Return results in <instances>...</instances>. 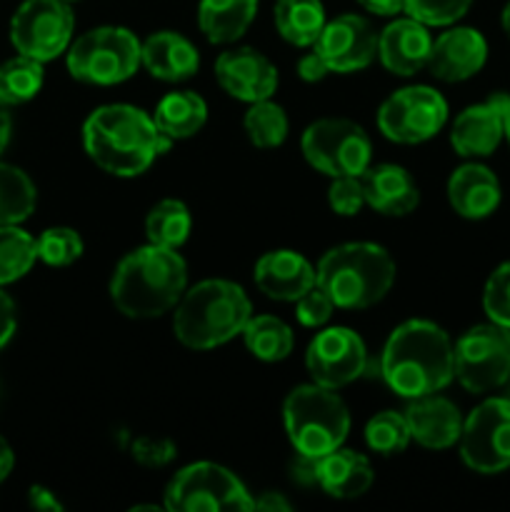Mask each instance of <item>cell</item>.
Wrapping results in <instances>:
<instances>
[{
	"instance_id": "obj_1",
	"label": "cell",
	"mask_w": 510,
	"mask_h": 512,
	"mask_svg": "<svg viewBox=\"0 0 510 512\" xmlns=\"http://www.w3.org/2000/svg\"><path fill=\"white\" fill-rule=\"evenodd\" d=\"M173 140L155 125L153 115L128 103L100 105L83 123V148L88 158L115 178H138Z\"/></svg>"
},
{
	"instance_id": "obj_2",
	"label": "cell",
	"mask_w": 510,
	"mask_h": 512,
	"mask_svg": "<svg viewBox=\"0 0 510 512\" xmlns=\"http://www.w3.org/2000/svg\"><path fill=\"white\" fill-rule=\"evenodd\" d=\"M378 375L400 398L440 393L455 380L453 340L433 320H405L380 353Z\"/></svg>"
},
{
	"instance_id": "obj_3",
	"label": "cell",
	"mask_w": 510,
	"mask_h": 512,
	"mask_svg": "<svg viewBox=\"0 0 510 512\" xmlns=\"http://www.w3.org/2000/svg\"><path fill=\"white\" fill-rule=\"evenodd\" d=\"M188 290L183 255L163 245H143L125 255L110 278V300L130 320L170 313Z\"/></svg>"
},
{
	"instance_id": "obj_4",
	"label": "cell",
	"mask_w": 510,
	"mask_h": 512,
	"mask_svg": "<svg viewBox=\"0 0 510 512\" xmlns=\"http://www.w3.org/2000/svg\"><path fill=\"white\" fill-rule=\"evenodd\" d=\"M253 305L233 280L208 278L183 293L175 305L173 333L185 348L213 350L243 335Z\"/></svg>"
},
{
	"instance_id": "obj_5",
	"label": "cell",
	"mask_w": 510,
	"mask_h": 512,
	"mask_svg": "<svg viewBox=\"0 0 510 512\" xmlns=\"http://www.w3.org/2000/svg\"><path fill=\"white\" fill-rule=\"evenodd\" d=\"M398 275L393 255L378 243H343L330 248L315 268L318 288L328 293L335 308L365 310L390 293Z\"/></svg>"
},
{
	"instance_id": "obj_6",
	"label": "cell",
	"mask_w": 510,
	"mask_h": 512,
	"mask_svg": "<svg viewBox=\"0 0 510 512\" xmlns=\"http://www.w3.org/2000/svg\"><path fill=\"white\" fill-rule=\"evenodd\" d=\"M283 425L295 453L323 458L343 448L350 433V413L338 390L305 383L290 390L285 398Z\"/></svg>"
},
{
	"instance_id": "obj_7",
	"label": "cell",
	"mask_w": 510,
	"mask_h": 512,
	"mask_svg": "<svg viewBox=\"0 0 510 512\" xmlns=\"http://www.w3.org/2000/svg\"><path fill=\"white\" fill-rule=\"evenodd\" d=\"M140 40L120 25H100L80 35L65 50L68 73L80 83L118 85L140 68Z\"/></svg>"
},
{
	"instance_id": "obj_8",
	"label": "cell",
	"mask_w": 510,
	"mask_h": 512,
	"mask_svg": "<svg viewBox=\"0 0 510 512\" xmlns=\"http://www.w3.org/2000/svg\"><path fill=\"white\" fill-rule=\"evenodd\" d=\"M255 498L233 470L218 463H193L175 473L165 488L163 508L170 512L253 510Z\"/></svg>"
},
{
	"instance_id": "obj_9",
	"label": "cell",
	"mask_w": 510,
	"mask_h": 512,
	"mask_svg": "<svg viewBox=\"0 0 510 512\" xmlns=\"http://www.w3.org/2000/svg\"><path fill=\"white\" fill-rule=\"evenodd\" d=\"M305 160L328 178L360 175L370 168L373 143L363 125L348 118H320L305 128L300 138Z\"/></svg>"
},
{
	"instance_id": "obj_10",
	"label": "cell",
	"mask_w": 510,
	"mask_h": 512,
	"mask_svg": "<svg viewBox=\"0 0 510 512\" xmlns=\"http://www.w3.org/2000/svg\"><path fill=\"white\" fill-rule=\"evenodd\" d=\"M455 378L473 395L503 388L510 378V330L495 323L465 330L455 343Z\"/></svg>"
},
{
	"instance_id": "obj_11",
	"label": "cell",
	"mask_w": 510,
	"mask_h": 512,
	"mask_svg": "<svg viewBox=\"0 0 510 512\" xmlns=\"http://www.w3.org/2000/svg\"><path fill=\"white\" fill-rule=\"evenodd\" d=\"M448 123V103L430 85H408L383 100L378 128L388 140L418 145L435 138Z\"/></svg>"
},
{
	"instance_id": "obj_12",
	"label": "cell",
	"mask_w": 510,
	"mask_h": 512,
	"mask_svg": "<svg viewBox=\"0 0 510 512\" xmlns=\"http://www.w3.org/2000/svg\"><path fill=\"white\" fill-rule=\"evenodd\" d=\"M75 15L65 0H25L10 20V40L20 55L48 63L73 43Z\"/></svg>"
},
{
	"instance_id": "obj_13",
	"label": "cell",
	"mask_w": 510,
	"mask_h": 512,
	"mask_svg": "<svg viewBox=\"0 0 510 512\" xmlns=\"http://www.w3.org/2000/svg\"><path fill=\"white\" fill-rule=\"evenodd\" d=\"M460 458L473 473L498 475L510 468V398H488L463 420Z\"/></svg>"
},
{
	"instance_id": "obj_14",
	"label": "cell",
	"mask_w": 510,
	"mask_h": 512,
	"mask_svg": "<svg viewBox=\"0 0 510 512\" xmlns=\"http://www.w3.org/2000/svg\"><path fill=\"white\" fill-rule=\"evenodd\" d=\"M368 360L370 355L363 338L355 330L335 325V328L320 330L310 340L308 353H305V368H308L313 383L340 390L363 378L368 370Z\"/></svg>"
},
{
	"instance_id": "obj_15",
	"label": "cell",
	"mask_w": 510,
	"mask_h": 512,
	"mask_svg": "<svg viewBox=\"0 0 510 512\" xmlns=\"http://www.w3.org/2000/svg\"><path fill=\"white\" fill-rule=\"evenodd\" d=\"M313 50L323 55L330 73H358L378 58V33L368 18L345 13L325 23Z\"/></svg>"
},
{
	"instance_id": "obj_16",
	"label": "cell",
	"mask_w": 510,
	"mask_h": 512,
	"mask_svg": "<svg viewBox=\"0 0 510 512\" xmlns=\"http://www.w3.org/2000/svg\"><path fill=\"white\" fill-rule=\"evenodd\" d=\"M215 78L230 98L243 103L273 98L280 83L278 68L255 48H233L220 53L215 60Z\"/></svg>"
},
{
	"instance_id": "obj_17",
	"label": "cell",
	"mask_w": 510,
	"mask_h": 512,
	"mask_svg": "<svg viewBox=\"0 0 510 512\" xmlns=\"http://www.w3.org/2000/svg\"><path fill=\"white\" fill-rule=\"evenodd\" d=\"M505 93H493L485 103L470 105L450 128V145L463 158H488L505 138Z\"/></svg>"
},
{
	"instance_id": "obj_18",
	"label": "cell",
	"mask_w": 510,
	"mask_h": 512,
	"mask_svg": "<svg viewBox=\"0 0 510 512\" xmlns=\"http://www.w3.org/2000/svg\"><path fill=\"white\" fill-rule=\"evenodd\" d=\"M488 43L475 28H448L433 40L428 70L443 83H463L483 70Z\"/></svg>"
},
{
	"instance_id": "obj_19",
	"label": "cell",
	"mask_w": 510,
	"mask_h": 512,
	"mask_svg": "<svg viewBox=\"0 0 510 512\" xmlns=\"http://www.w3.org/2000/svg\"><path fill=\"white\" fill-rule=\"evenodd\" d=\"M433 35L415 18H395L378 33V58L388 73L410 78L428 68Z\"/></svg>"
},
{
	"instance_id": "obj_20",
	"label": "cell",
	"mask_w": 510,
	"mask_h": 512,
	"mask_svg": "<svg viewBox=\"0 0 510 512\" xmlns=\"http://www.w3.org/2000/svg\"><path fill=\"white\" fill-rule=\"evenodd\" d=\"M255 288L270 300L278 303H295L300 295L318 285L315 268L305 255L295 250H270L255 263L253 270Z\"/></svg>"
},
{
	"instance_id": "obj_21",
	"label": "cell",
	"mask_w": 510,
	"mask_h": 512,
	"mask_svg": "<svg viewBox=\"0 0 510 512\" xmlns=\"http://www.w3.org/2000/svg\"><path fill=\"white\" fill-rule=\"evenodd\" d=\"M410 438L428 450H448L453 448L463 433V415L458 405L448 398H440L438 393L423 395V398L410 400L405 408Z\"/></svg>"
},
{
	"instance_id": "obj_22",
	"label": "cell",
	"mask_w": 510,
	"mask_h": 512,
	"mask_svg": "<svg viewBox=\"0 0 510 512\" xmlns=\"http://www.w3.org/2000/svg\"><path fill=\"white\" fill-rule=\"evenodd\" d=\"M365 205L388 218H403L420 205V190L413 175L395 163L370 165L363 175Z\"/></svg>"
},
{
	"instance_id": "obj_23",
	"label": "cell",
	"mask_w": 510,
	"mask_h": 512,
	"mask_svg": "<svg viewBox=\"0 0 510 512\" xmlns=\"http://www.w3.org/2000/svg\"><path fill=\"white\" fill-rule=\"evenodd\" d=\"M500 183L490 168L480 163H465L453 170L448 180V203L460 218L483 220L498 210Z\"/></svg>"
},
{
	"instance_id": "obj_24",
	"label": "cell",
	"mask_w": 510,
	"mask_h": 512,
	"mask_svg": "<svg viewBox=\"0 0 510 512\" xmlns=\"http://www.w3.org/2000/svg\"><path fill=\"white\" fill-rule=\"evenodd\" d=\"M140 65L153 78L165 83H180L198 73L200 53L185 35L175 30H160L140 45Z\"/></svg>"
},
{
	"instance_id": "obj_25",
	"label": "cell",
	"mask_w": 510,
	"mask_h": 512,
	"mask_svg": "<svg viewBox=\"0 0 510 512\" xmlns=\"http://www.w3.org/2000/svg\"><path fill=\"white\" fill-rule=\"evenodd\" d=\"M370 460L355 450L338 448L318 458V488L335 500H355L373 485Z\"/></svg>"
},
{
	"instance_id": "obj_26",
	"label": "cell",
	"mask_w": 510,
	"mask_h": 512,
	"mask_svg": "<svg viewBox=\"0 0 510 512\" xmlns=\"http://www.w3.org/2000/svg\"><path fill=\"white\" fill-rule=\"evenodd\" d=\"M258 15V0H200L198 25L208 43L228 45L243 38Z\"/></svg>"
},
{
	"instance_id": "obj_27",
	"label": "cell",
	"mask_w": 510,
	"mask_h": 512,
	"mask_svg": "<svg viewBox=\"0 0 510 512\" xmlns=\"http://www.w3.org/2000/svg\"><path fill=\"white\" fill-rule=\"evenodd\" d=\"M153 120L170 140H188L208 123V103L193 90H175L155 105Z\"/></svg>"
},
{
	"instance_id": "obj_28",
	"label": "cell",
	"mask_w": 510,
	"mask_h": 512,
	"mask_svg": "<svg viewBox=\"0 0 510 512\" xmlns=\"http://www.w3.org/2000/svg\"><path fill=\"white\" fill-rule=\"evenodd\" d=\"M273 18L280 38L295 48H313L325 28V10L320 0H278Z\"/></svg>"
},
{
	"instance_id": "obj_29",
	"label": "cell",
	"mask_w": 510,
	"mask_h": 512,
	"mask_svg": "<svg viewBox=\"0 0 510 512\" xmlns=\"http://www.w3.org/2000/svg\"><path fill=\"white\" fill-rule=\"evenodd\" d=\"M245 348L263 363H280L293 353V330L275 315H250L243 328Z\"/></svg>"
},
{
	"instance_id": "obj_30",
	"label": "cell",
	"mask_w": 510,
	"mask_h": 512,
	"mask_svg": "<svg viewBox=\"0 0 510 512\" xmlns=\"http://www.w3.org/2000/svg\"><path fill=\"white\" fill-rule=\"evenodd\" d=\"M190 230H193V215L183 200H160L145 218V238L148 243L163 245V248L178 250L190 238Z\"/></svg>"
},
{
	"instance_id": "obj_31",
	"label": "cell",
	"mask_w": 510,
	"mask_h": 512,
	"mask_svg": "<svg viewBox=\"0 0 510 512\" xmlns=\"http://www.w3.org/2000/svg\"><path fill=\"white\" fill-rule=\"evenodd\" d=\"M38 190L30 175L15 165L0 163V225H18L35 213Z\"/></svg>"
},
{
	"instance_id": "obj_32",
	"label": "cell",
	"mask_w": 510,
	"mask_h": 512,
	"mask_svg": "<svg viewBox=\"0 0 510 512\" xmlns=\"http://www.w3.org/2000/svg\"><path fill=\"white\" fill-rule=\"evenodd\" d=\"M45 80L43 63L28 55H18L0 65V103L8 108L23 105L40 93Z\"/></svg>"
},
{
	"instance_id": "obj_33",
	"label": "cell",
	"mask_w": 510,
	"mask_h": 512,
	"mask_svg": "<svg viewBox=\"0 0 510 512\" xmlns=\"http://www.w3.org/2000/svg\"><path fill=\"white\" fill-rule=\"evenodd\" d=\"M38 260V245L30 233L18 225H0V288L15 283Z\"/></svg>"
},
{
	"instance_id": "obj_34",
	"label": "cell",
	"mask_w": 510,
	"mask_h": 512,
	"mask_svg": "<svg viewBox=\"0 0 510 512\" xmlns=\"http://www.w3.org/2000/svg\"><path fill=\"white\" fill-rule=\"evenodd\" d=\"M243 128L255 148H278L288 138V113L283 110V105L273 103L270 98L258 100V103H250L248 113L243 118Z\"/></svg>"
},
{
	"instance_id": "obj_35",
	"label": "cell",
	"mask_w": 510,
	"mask_h": 512,
	"mask_svg": "<svg viewBox=\"0 0 510 512\" xmlns=\"http://www.w3.org/2000/svg\"><path fill=\"white\" fill-rule=\"evenodd\" d=\"M410 428L405 413H395V410H383L375 413L365 425V443L373 453L390 458V455L403 453L410 445Z\"/></svg>"
},
{
	"instance_id": "obj_36",
	"label": "cell",
	"mask_w": 510,
	"mask_h": 512,
	"mask_svg": "<svg viewBox=\"0 0 510 512\" xmlns=\"http://www.w3.org/2000/svg\"><path fill=\"white\" fill-rule=\"evenodd\" d=\"M35 245H38V260H43L50 268H68L85 250V243L78 230L65 228V225L43 230L40 238L35 240Z\"/></svg>"
},
{
	"instance_id": "obj_37",
	"label": "cell",
	"mask_w": 510,
	"mask_h": 512,
	"mask_svg": "<svg viewBox=\"0 0 510 512\" xmlns=\"http://www.w3.org/2000/svg\"><path fill=\"white\" fill-rule=\"evenodd\" d=\"M473 0H405V13L423 25H455L470 10Z\"/></svg>"
},
{
	"instance_id": "obj_38",
	"label": "cell",
	"mask_w": 510,
	"mask_h": 512,
	"mask_svg": "<svg viewBox=\"0 0 510 512\" xmlns=\"http://www.w3.org/2000/svg\"><path fill=\"white\" fill-rule=\"evenodd\" d=\"M483 310L490 323L510 330V260L490 273L483 290Z\"/></svg>"
},
{
	"instance_id": "obj_39",
	"label": "cell",
	"mask_w": 510,
	"mask_h": 512,
	"mask_svg": "<svg viewBox=\"0 0 510 512\" xmlns=\"http://www.w3.org/2000/svg\"><path fill=\"white\" fill-rule=\"evenodd\" d=\"M328 188V205L335 215H343V218H353L360 210L365 208V190L363 180L355 178V175H343V178H330Z\"/></svg>"
},
{
	"instance_id": "obj_40",
	"label": "cell",
	"mask_w": 510,
	"mask_h": 512,
	"mask_svg": "<svg viewBox=\"0 0 510 512\" xmlns=\"http://www.w3.org/2000/svg\"><path fill=\"white\" fill-rule=\"evenodd\" d=\"M335 313V303L328 298L323 288H310L308 293L295 300V318L305 328H323Z\"/></svg>"
},
{
	"instance_id": "obj_41",
	"label": "cell",
	"mask_w": 510,
	"mask_h": 512,
	"mask_svg": "<svg viewBox=\"0 0 510 512\" xmlns=\"http://www.w3.org/2000/svg\"><path fill=\"white\" fill-rule=\"evenodd\" d=\"M130 455H133L135 463L145 465V468H165L178 455V445L170 438H150V435H143V438H135L130 443Z\"/></svg>"
},
{
	"instance_id": "obj_42",
	"label": "cell",
	"mask_w": 510,
	"mask_h": 512,
	"mask_svg": "<svg viewBox=\"0 0 510 512\" xmlns=\"http://www.w3.org/2000/svg\"><path fill=\"white\" fill-rule=\"evenodd\" d=\"M18 328V315H15V303L10 295L0 288V350L10 343Z\"/></svg>"
},
{
	"instance_id": "obj_43",
	"label": "cell",
	"mask_w": 510,
	"mask_h": 512,
	"mask_svg": "<svg viewBox=\"0 0 510 512\" xmlns=\"http://www.w3.org/2000/svg\"><path fill=\"white\" fill-rule=\"evenodd\" d=\"M328 73H330L328 63H325L323 55H320L318 50H313V53H305L303 58L298 60V75H300V80H305V83H320V80H323Z\"/></svg>"
},
{
	"instance_id": "obj_44",
	"label": "cell",
	"mask_w": 510,
	"mask_h": 512,
	"mask_svg": "<svg viewBox=\"0 0 510 512\" xmlns=\"http://www.w3.org/2000/svg\"><path fill=\"white\" fill-rule=\"evenodd\" d=\"M290 478L295 480L303 488H313L318 485V458H308V455H300L290 465Z\"/></svg>"
},
{
	"instance_id": "obj_45",
	"label": "cell",
	"mask_w": 510,
	"mask_h": 512,
	"mask_svg": "<svg viewBox=\"0 0 510 512\" xmlns=\"http://www.w3.org/2000/svg\"><path fill=\"white\" fill-rule=\"evenodd\" d=\"M28 503H30V508H35L40 512H60V510H63V503L55 498L53 490L43 488V485H33V488L28 490Z\"/></svg>"
},
{
	"instance_id": "obj_46",
	"label": "cell",
	"mask_w": 510,
	"mask_h": 512,
	"mask_svg": "<svg viewBox=\"0 0 510 512\" xmlns=\"http://www.w3.org/2000/svg\"><path fill=\"white\" fill-rule=\"evenodd\" d=\"M368 13L380 15V18H395L405 10V0H358Z\"/></svg>"
},
{
	"instance_id": "obj_47",
	"label": "cell",
	"mask_w": 510,
	"mask_h": 512,
	"mask_svg": "<svg viewBox=\"0 0 510 512\" xmlns=\"http://www.w3.org/2000/svg\"><path fill=\"white\" fill-rule=\"evenodd\" d=\"M253 510H265V512H288L293 510V503L285 498L283 493H263L260 498H255Z\"/></svg>"
},
{
	"instance_id": "obj_48",
	"label": "cell",
	"mask_w": 510,
	"mask_h": 512,
	"mask_svg": "<svg viewBox=\"0 0 510 512\" xmlns=\"http://www.w3.org/2000/svg\"><path fill=\"white\" fill-rule=\"evenodd\" d=\"M13 465H15L13 448H10L8 440L0 435V483H3V480H8V475L13 473Z\"/></svg>"
},
{
	"instance_id": "obj_49",
	"label": "cell",
	"mask_w": 510,
	"mask_h": 512,
	"mask_svg": "<svg viewBox=\"0 0 510 512\" xmlns=\"http://www.w3.org/2000/svg\"><path fill=\"white\" fill-rule=\"evenodd\" d=\"M10 130H13V120H10L8 105L0 103V153H3V150L8 148Z\"/></svg>"
},
{
	"instance_id": "obj_50",
	"label": "cell",
	"mask_w": 510,
	"mask_h": 512,
	"mask_svg": "<svg viewBox=\"0 0 510 512\" xmlns=\"http://www.w3.org/2000/svg\"><path fill=\"white\" fill-rule=\"evenodd\" d=\"M505 140H508L510 145V95L508 100H505Z\"/></svg>"
},
{
	"instance_id": "obj_51",
	"label": "cell",
	"mask_w": 510,
	"mask_h": 512,
	"mask_svg": "<svg viewBox=\"0 0 510 512\" xmlns=\"http://www.w3.org/2000/svg\"><path fill=\"white\" fill-rule=\"evenodd\" d=\"M500 20H503V30L508 33V38H510V3L503 8V18Z\"/></svg>"
},
{
	"instance_id": "obj_52",
	"label": "cell",
	"mask_w": 510,
	"mask_h": 512,
	"mask_svg": "<svg viewBox=\"0 0 510 512\" xmlns=\"http://www.w3.org/2000/svg\"><path fill=\"white\" fill-rule=\"evenodd\" d=\"M505 385H508V398H510V378H508V383H505Z\"/></svg>"
},
{
	"instance_id": "obj_53",
	"label": "cell",
	"mask_w": 510,
	"mask_h": 512,
	"mask_svg": "<svg viewBox=\"0 0 510 512\" xmlns=\"http://www.w3.org/2000/svg\"><path fill=\"white\" fill-rule=\"evenodd\" d=\"M65 3H73V0H65Z\"/></svg>"
}]
</instances>
